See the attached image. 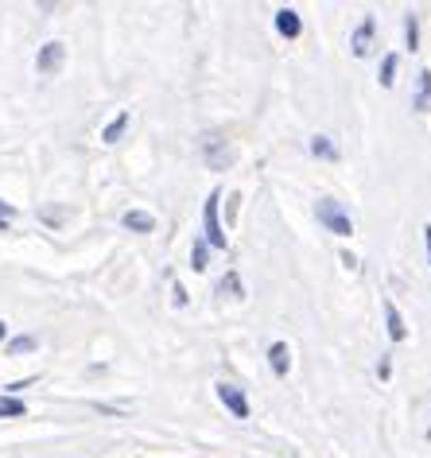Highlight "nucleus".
Listing matches in <instances>:
<instances>
[{
  "label": "nucleus",
  "instance_id": "f257e3e1",
  "mask_svg": "<svg viewBox=\"0 0 431 458\" xmlns=\"http://www.w3.org/2000/svg\"><path fill=\"white\" fill-rule=\"evenodd\" d=\"M218 202H222V194L210 191L207 206H202V229H207L202 242H207L210 249H225V229H222V217H218Z\"/></svg>",
  "mask_w": 431,
  "mask_h": 458
},
{
  "label": "nucleus",
  "instance_id": "f03ea898",
  "mask_svg": "<svg viewBox=\"0 0 431 458\" xmlns=\"http://www.w3.org/2000/svg\"><path fill=\"white\" fill-rule=\"evenodd\" d=\"M319 222L331 229V233H338V237H350V233H354V222H350V214H346L334 199H323V202H319Z\"/></svg>",
  "mask_w": 431,
  "mask_h": 458
},
{
  "label": "nucleus",
  "instance_id": "7ed1b4c3",
  "mask_svg": "<svg viewBox=\"0 0 431 458\" xmlns=\"http://www.w3.org/2000/svg\"><path fill=\"white\" fill-rule=\"evenodd\" d=\"M218 400L225 404V411H230L233 420H249V400H245V393L237 385H218Z\"/></svg>",
  "mask_w": 431,
  "mask_h": 458
},
{
  "label": "nucleus",
  "instance_id": "20e7f679",
  "mask_svg": "<svg viewBox=\"0 0 431 458\" xmlns=\"http://www.w3.org/2000/svg\"><path fill=\"white\" fill-rule=\"evenodd\" d=\"M66 59V51H63V43H47V47H39L36 55V66H39V74H51V71H59Z\"/></svg>",
  "mask_w": 431,
  "mask_h": 458
},
{
  "label": "nucleus",
  "instance_id": "39448f33",
  "mask_svg": "<svg viewBox=\"0 0 431 458\" xmlns=\"http://www.w3.org/2000/svg\"><path fill=\"white\" fill-rule=\"evenodd\" d=\"M276 31H280L283 39H296V36H300V31H303V20H300L296 8H280V13H276Z\"/></svg>",
  "mask_w": 431,
  "mask_h": 458
},
{
  "label": "nucleus",
  "instance_id": "423d86ee",
  "mask_svg": "<svg viewBox=\"0 0 431 458\" xmlns=\"http://www.w3.org/2000/svg\"><path fill=\"white\" fill-rule=\"evenodd\" d=\"M121 225L132 229V233H152V229H156V217H152L148 210H124Z\"/></svg>",
  "mask_w": 431,
  "mask_h": 458
},
{
  "label": "nucleus",
  "instance_id": "0eeeda50",
  "mask_svg": "<svg viewBox=\"0 0 431 458\" xmlns=\"http://www.w3.org/2000/svg\"><path fill=\"white\" fill-rule=\"evenodd\" d=\"M369 51H373V16L361 20L358 31H354V55H358V59H366Z\"/></svg>",
  "mask_w": 431,
  "mask_h": 458
},
{
  "label": "nucleus",
  "instance_id": "6e6552de",
  "mask_svg": "<svg viewBox=\"0 0 431 458\" xmlns=\"http://www.w3.org/2000/svg\"><path fill=\"white\" fill-rule=\"evenodd\" d=\"M207 159H210V167H218V171H222V167L233 159V152L225 148V140H218V136H210V140H207Z\"/></svg>",
  "mask_w": 431,
  "mask_h": 458
},
{
  "label": "nucleus",
  "instance_id": "1a4fd4ad",
  "mask_svg": "<svg viewBox=\"0 0 431 458\" xmlns=\"http://www.w3.org/2000/svg\"><path fill=\"white\" fill-rule=\"evenodd\" d=\"M288 342H272V346H268V365H272V373H276V377H283V373H288Z\"/></svg>",
  "mask_w": 431,
  "mask_h": 458
},
{
  "label": "nucleus",
  "instance_id": "9d476101",
  "mask_svg": "<svg viewBox=\"0 0 431 458\" xmlns=\"http://www.w3.org/2000/svg\"><path fill=\"white\" fill-rule=\"evenodd\" d=\"M385 323H389V338H393V342H404L408 327H404V318H401V311H396L393 303H385Z\"/></svg>",
  "mask_w": 431,
  "mask_h": 458
},
{
  "label": "nucleus",
  "instance_id": "9b49d317",
  "mask_svg": "<svg viewBox=\"0 0 431 458\" xmlns=\"http://www.w3.org/2000/svg\"><path fill=\"white\" fill-rule=\"evenodd\" d=\"M124 129H129V113H117L109 124H106V132H101V140L106 144H117L121 136H124Z\"/></svg>",
  "mask_w": 431,
  "mask_h": 458
},
{
  "label": "nucleus",
  "instance_id": "f8f14e48",
  "mask_svg": "<svg viewBox=\"0 0 431 458\" xmlns=\"http://www.w3.org/2000/svg\"><path fill=\"white\" fill-rule=\"evenodd\" d=\"M24 400L20 396H0V420H16V416H24Z\"/></svg>",
  "mask_w": 431,
  "mask_h": 458
},
{
  "label": "nucleus",
  "instance_id": "ddd939ff",
  "mask_svg": "<svg viewBox=\"0 0 431 458\" xmlns=\"http://www.w3.org/2000/svg\"><path fill=\"white\" fill-rule=\"evenodd\" d=\"M311 156H319V159H338V148L331 144V136H315V140H311Z\"/></svg>",
  "mask_w": 431,
  "mask_h": 458
},
{
  "label": "nucleus",
  "instance_id": "4468645a",
  "mask_svg": "<svg viewBox=\"0 0 431 458\" xmlns=\"http://www.w3.org/2000/svg\"><path fill=\"white\" fill-rule=\"evenodd\" d=\"M207 257H210V245L199 237L195 249H190V268H195V272H207Z\"/></svg>",
  "mask_w": 431,
  "mask_h": 458
},
{
  "label": "nucleus",
  "instance_id": "2eb2a0df",
  "mask_svg": "<svg viewBox=\"0 0 431 458\" xmlns=\"http://www.w3.org/2000/svg\"><path fill=\"white\" fill-rule=\"evenodd\" d=\"M36 346H39V342L31 338V335H20V338H13V342H8V358H20V353H31Z\"/></svg>",
  "mask_w": 431,
  "mask_h": 458
},
{
  "label": "nucleus",
  "instance_id": "dca6fc26",
  "mask_svg": "<svg viewBox=\"0 0 431 458\" xmlns=\"http://www.w3.org/2000/svg\"><path fill=\"white\" fill-rule=\"evenodd\" d=\"M431 106V71H419V94H416V109Z\"/></svg>",
  "mask_w": 431,
  "mask_h": 458
},
{
  "label": "nucleus",
  "instance_id": "f3484780",
  "mask_svg": "<svg viewBox=\"0 0 431 458\" xmlns=\"http://www.w3.org/2000/svg\"><path fill=\"white\" fill-rule=\"evenodd\" d=\"M396 82V55H385V63H381V86L389 89Z\"/></svg>",
  "mask_w": 431,
  "mask_h": 458
},
{
  "label": "nucleus",
  "instance_id": "a211bd4d",
  "mask_svg": "<svg viewBox=\"0 0 431 458\" xmlns=\"http://www.w3.org/2000/svg\"><path fill=\"white\" fill-rule=\"evenodd\" d=\"M404 36H408V47H419V20L416 16H408V24H404Z\"/></svg>",
  "mask_w": 431,
  "mask_h": 458
},
{
  "label": "nucleus",
  "instance_id": "6ab92c4d",
  "mask_svg": "<svg viewBox=\"0 0 431 458\" xmlns=\"http://www.w3.org/2000/svg\"><path fill=\"white\" fill-rule=\"evenodd\" d=\"M218 292L225 295V292H230V295H241V280H237L233 276V272H230V276H222V284H218Z\"/></svg>",
  "mask_w": 431,
  "mask_h": 458
},
{
  "label": "nucleus",
  "instance_id": "aec40b11",
  "mask_svg": "<svg viewBox=\"0 0 431 458\" xmlns=\"http://www.w3.org/2000/svg\"><path fill=\"white\" fill-rule=\"evenodd\" d=\"M13 217H16V210H13V206H8L4 199H0V229H8V225H13Z\"/></svg>",
  "mask_w": 431,
  "mask_h": 458
},
{
  "label": "nucleus",
  "instance_id": "412c9836",
  "mask_svg": "<svg viewBox=\"0 0 431 458\" xmlns=\"http://www.w3.org/2000/svg\"><path fill=\"white\" fill-rule=\"evenodd\" d=\"M377 373H381V381H389V373H393V365H389V358H381V365H377Z\"/></svg>",
  "mask_w": 431,
  "mask_h": 458
},
{
  "label": "nucleus",
  "instance_id": "4be33fe9",
  "mask_svg": "<svg viewBox=\"0 0 431 458\" xmlns=\"http://www.w3.org/2000/svg\"><path fill=\"white\" fill-rule=\"evenodd\" d=\"M175 307H187V292L175 284Z\"/></svg>",
  "mask_w": 431,
  "mask_h": 458
},
{
  "label": "nucleus",
  "instance_id": "5701e85b",
  "mask_svg": "<svg viewBox=\"0 0 431 458\" xmlns=\"http://www.w3.org/2000/svg\"><path fill=\"white\" fill-rule=\"evenodd\" d=\"M424 242H427V260H431V225L424 229Z\"/></svg>",
  "mask_w": 431,
  "mask_h": 458
},
{
  "label": "nucleus",
  "instance_id": "b1692460",
  "mask_svg": "<svg viewBox=\"0 0 431 458\" xmlns=\"http://www.w3.org/2000/svg\"><path fill=\"white\" fill-rule=\"evenodd\" d=\"M4 338H8V327H4V323H0V342H4Z\"/></svg>",
  "mask_w": 431,
  "mask_h": 458
},
{
  "label": "nucleus",
  "instance_id": "393cba45",
  "mask_svg": "<svg viewBox=\"0 0 431 458\" xmlns=\"http://www.w3.org/2000/svg\"><path fill=\"white\" fill-rule=\"evenodd\" d=\"M427 435H431V431H427Z\"/></svg>",
  "mask_w": 431,
  "mask_h": 458
}]
</instances>
